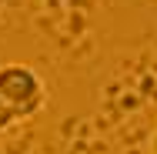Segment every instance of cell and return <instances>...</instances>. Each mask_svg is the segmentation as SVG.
Segmentation results:
<instances>
[{"instance_id":"cell-1","label":"cell","mask_w":157,"mask_h":154,"mask_svg":"<svg viewBox=\"0 0 157 154\" xmlns=\"http://www.w3.org/2000/svg\"><path fill=\"white\" fill-rule=\"evenodd\" d=\"M0 97H3V104L10 107V114L17 121H27V117L44 111L47 91H44V81H40V74L33 67L3 64L0 67Z\"/></svg>"},{"instance_id":"cell-2","label":"cell","mask_w":157,"mask_h":154,"mask_svg":"<svg viewBox=\"0 0 157 154\" xmlns=\"http://www.w3.org/2000/svg\"><path fill=\"white\" fill-rule=\"evenodd\" d=\"M13 124H17V117L10 114V107H7V104H3V97H0V134H3V131H10Z\"/></svg>"},{"instance_id":"cell-3","label":"cell","mask_w":157,"mask_h":154,"mask_svg":"<svg viewBox=\"0 0 157 154\" xmlns=\"http://www.w3.org/2000/svg\"><path fill=\"white\" fill-rule=\"evenodd\" d=\"M151 154H157V131L151 134Z\"/></svg>"}]
</instances>
